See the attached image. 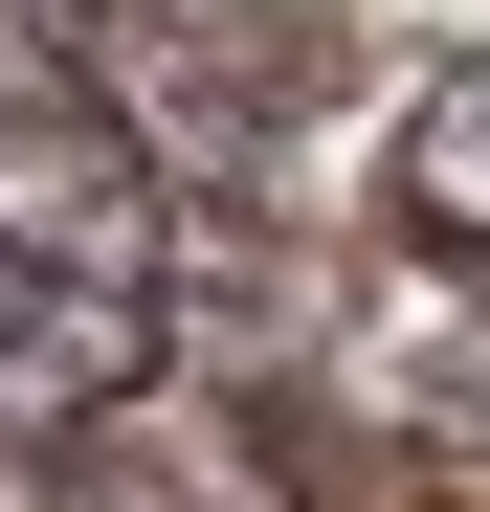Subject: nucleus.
Returning a JSON list of instances; mask_svg holds the SVG:
<instances>
[{
    "label": "nucleus",
    "instance_id": "1",
    "mask_svg": "<svg viewBox=\"0 0 490 512\" xmlns=\"http://www.w3.org/2000/svg\"><path fill=\"white\" fill-rule=\"evenodd\" d=\"M179 334V179L134 112L23 90L0 112V446H90Z\"/></svg>",
    "mask_w": 490,
    "mask_h": 512
},
{
    "label": "nucleus",
    "instance_id": "2",
    "mask_svg": "<svg viewBox=\"0 0 490 512\" xmlns=\"http://www.w3.org/2000/svg\"><path fill=\"white\" fill-rule=\"evenodd\" d=\"M379 201L446 245V268H490V45H446L424 90H401V134H379Z\"/></svg>",
    "mask_w": 490,
    "mask_h": 512
}]
</instances>
